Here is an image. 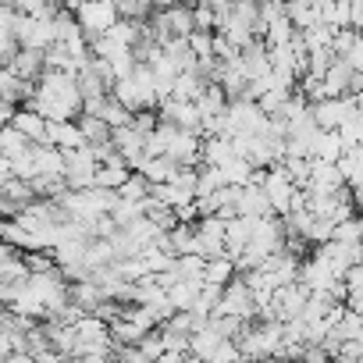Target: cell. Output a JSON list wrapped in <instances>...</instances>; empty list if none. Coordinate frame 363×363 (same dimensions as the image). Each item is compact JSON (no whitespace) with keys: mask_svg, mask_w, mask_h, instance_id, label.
<instances>
[{"mask_svg":"<svg viewBox=\"0 0 363 363\" xmlns=\"http://www.w3.org/2000/svg\"><path fill=\"white\" fill-rule=\"evenodd\" d=\"M33 111H40L47 121H75L79 111H86V100H82V89H79V79L68 75V72H43L40 82H36V93H33Z\"/></svg>","mask_w":363,"mask_h":363,"instance_id":"6da1fadb","label":"cell"},{"mask_svg":"<svg viewBox=\"0 0 363 363\" xmlns=\"http://www.w3.org/2000/svg\"><path fill=\"white\" fill-rule=\"evenodd\" d=\"M75 18H79V26L86 29V36L96 40V36H107V33L121 22V11H118L114 0H86V4L75 11Z\"/></svg>","mask_w":363,"mask_h":363,"instance_id":"7a4b0ae2","label":"cell"},{"mask_svg":"<svg viewBox=\"0 0 363 363\" xmlns=\"http://www.w3.org/2000/svg\"><path fill=\"white\" fill-rule=\"evenodd\" d=\"M65 178H68V189H93L96 186V171H100V157L93 146L82 150H65Z\"/></svg>","mask_w":363,"mask_h":363,"instance_id":"3957f363","label":"cell"},{"mask_svg":"<svg viewBox=\"0 0 363 363\" xmlns=\"http://www.w3.org/2000/svg\"><path fill=\"white\" fill-rule=\"evenodd\" d=\"M264 193L271 196V207H274V214L278 218H285L289 211H292V200H296V193H299V186H296V178L285 171V164L281 167H267V178H264Z\"/></svg>","mask_w":363,"mask_h":363,"instance_id":"277c9868","label":"cell"},{"mask_svg":"<svg viewBox=\"0 0 363 363\" xmlns=\"http://www.w3.org/2000/svg\"><path fill=\"white\" fill-rule=\"evenodd\" d=\"M157 114L167 125H178V128H189V132L203 135V111H200L196 100H174V96H167V100L157 104Z\"/></svg>","mask_w":363,"mask_h":363,"instance_id":"5b68a950","label":"cell"},{"mask_svg":"<svg viewBox=\"0 0 363 363\" xmlns=\"http://www.w3.org/2000/svg\"><path fill=\"white\" fill-rule=\"evenodd\" d=\"M18 43L26 50H50L57 43V29L54 18H33V15H18Z\"/></svg>","mask_w":363,"mask_h":363,"instance_id":"8992f818","label":"cell"},{"mask_svg":"<svg viewBox=\"0 0 363 363\" xmlns=\"http://www.w3.org/2000/svg\"><path fill=\"white\" fill-rule=\"evenodd\" d=\"M342 189H349L342 167H338L335 160H313V174H310L306 193H313V196H331V193H342Z\"/></svg>","mask_w":363,"mask_h":363,"instance_id":"52a82bcc","label":"cell"},{"mask_svg":"<svg viewBox=\"0 0 363 363\" xmlns=\"http://www.w3.org/2000/svg\"><path fill=\"white\" fill-rule=\"evenodd\" d=\"M356 114V96H328L313 104V118L320 128H342Z\"/></svg>","mask_w":363,"mask_h":363,"instance_id":"ba28073f","label":"cell"},{"mask_svg":"<svg viewBox=\"0 0 363 363\" xmlns=\"http://www.w3.org/2000/svg\"><path fill=\"white\" fill-rule=\"evenodd\" d=\"M299 281H303L306 289H313V292H331V289H335L338 281H345V278H342L324 257L313 253V257L299 267Z\"/></svg>","mask_w":363,"mask_h":363,"instance_id":"9c48e42d","label":"cell"},{"mask_svg":"<svg viewBox=\"0 0 363 363\" xmlns=\"http://www.w3.org/2000/svg\"><path fill=\"white\" fill-rule=\"evenodd\" d=\"M47 146H57V150H82L89 146L86 132L79 121H50L47 128Z\"/></svg>","mask_w":363,"mask_h":363,"instance_id":"30bf717a","label":"cell"},{"mask_svg":"<svg viewBox=\"0 0 363 363\" xmlns=\"http://www.w3.org/2000/svg\"><path fill=\"white\" fill-rule=\"evenodd\" d=\"M239 214L242 218H274V207H271V196L264 193V186L239 189Z\"/></svg>","mask_w":363,"mask_h":363,"instance_id":"8fae6325","label":"cell"},{"mask_svg":"<svg viewBox=\"0 0 363 363\" xmlns=\"http://www.w3.org/2000/svg\"><path fill=\"white\" fill-rule=\"evenodd\" d=\"M349 146H345V139H342V132L338 128H324L317 139H313V146H310V157L313 160H342V153H345Z\"/></svg>","mask_w":363,"mask_h":363,"instance_id":"7c38bea8","label":"cell"},{"mask_svg":"<svg viewBox=\"0 0 363 363\" xmlns=\"http://www.w3.org/2000/svg\"><path fill=\"white\" fill-rule=\"evenodd\" d=\"M253 228H257V218H232L228 221V257H242L246 250H250V242H253Z\"/></svg>","mask_w":363,"mask_h":363,"instance_id":"4fadbf2b","label":"cell"},{"mask_svg":"<svg viewBox=\"0 0 363 363\" xmlns=\"http://www.w3.org/2000/svg\"><path fill=\"white\" fill-rule=\"evenodd\" d=\"M18 132H26L33 143H40V146H47V128H50V121L40 114V111H33V107H22L18 114H15V121H11Z\"/></svg>","mask_w":363,"mask_h":363,"instance_id":"5bb4252c","label":"cell"},{"mask_svg":"<svg viewBox=\"0 0 363 363\" xmlns=\"http://www.w3.org/2000/svg\"><path fill=\"white\" fill-rule=\"evenodd\" d=\"M235 157H239V150H235V143H232L228 135H211V139H203V164L225 167V164H232Z\"/></svg>","mask_w":363,"mask_h":363,"instance_id":"9a60e30c","label":"cell"},{"mask_svg":"<svg viewBox=\"0 0 363 363\" xmlns=\"http://www.w3.org/2000/svg\"><path fill=\"white\" fill-rule=\"evenodd\" d=\"M203 285H207V281H193V278L174 281V285L167 289L174 310H196V303H200V296H203Z\"/></svg>","mask_w":363,"mask_h":363,"instance_id":"2e32d148","label":"cell"},{"mask_svg":"<svg viewBox=\"0 0 363 363\" xmlns=\"http://www.w3.org/2000/svg\"><path fill=\"white\" fill-rule=\"evenodd\" d=\"M285 4H289V18H292V26H296L299 33L320 26V8H317V0H285Z\"/></svg>","mask_w":363,"mask_h":363,"instance_id":"e0dca14e","label":"cell"},{"mask_svg":"<svg viewBox=\"0 0 363 363\" xmlns=\"http://www.w3.org/2000/svg\"><path fill=\"white\" fill-rule=\"evenodd\" d=\"M178 171H182V167H178L171 157H146V160L139 164V174H146L153 186H160V182H174Z\"/></svg>","mask_w":363,"mask_h":363,"instance_id":"ac0fdd59","label":"cell"},{"mask_svg":"<svg viewBox=\"0 0 363 363\" xmlns=\"http://www.w3.org/2000/svg\"><path fill=\"white\" fill-rule=\"evenodd\" d=\"M200 104V111H203V118H218V114H225L228 111V93H225V86H218V82H211L207 89H203V96L196 100Z\"/></svg>","mask_w":363,"mask_h":363,"instance_id":"d6986e66","label":"cell"},{"mask_svg":"<svg viewBox=\"0 0 363 363\" xmlns=\"http://www.w3.org/2000/svg\"><path fill=\"white\" fill-rule=\"evenodd\" d=\"M235 257H214V260H207V285H221V289H228L232 281H235Z\"/></svg>","mask_w":363,"mask_h":363,"instance_id":"ffe728a7","label":"cell"},{"mask_svg":"<svg viewBox=\"0 0 363 363\" xmlns=\"http://www.w3.org/2000/svg\"><path fill=\"white\" fill-rule=\"evenodd\" d=\"M79 125H82V132H86L89 146H104V143H111V139H114V128H111L104 118H96V114H82V118H79Z\"/></svg>","mask_w":363,"mask_h":363,"instance_id":"44dd1931","label":"cell"},{"mask_svg":"<svg viewBox=\"0 0 363 363\" xmlns=\"http://www.w3.org/2000/svg\"><path fill=\"white\" fill-rule=\"evenodd\" d=\"M29 146H33V139H29L26 132H18L15 125L0 128V157H18V153L29 150Z\"/></svg>","mask_w":363,"mask_h":363,"instance_id":"7402d4cb","label":"cell"},{"mask_svg":"<svg viewBox=\"0 0 363 363\" xmlns=\"http://www.w3.org/2000/svg\"><path fill=\"white\" fill-rule=\"evenodd\" d=\"M225 186H228L225 171H221V167H211V164H207V167L200 171V182H196V200H200V196H214V193H221Z\"/></svg>","mask_w":363,"mask_h":363,"instance_id":"603a6c76","label":"cell"},{"mask_svg":"<svg viewBox=\"0 0 363 363\" xmlns=\"http://www.w3.org/2000/svg\"><path fill=\"white\" fill-rule=\"evenodd\" d=\"M174 271H178V278H193V281H207V257H200V253H189V257H178V260H174Z\"/></svg>","mask_w":363,"mask_h":363,"instance_id":"cb8c5ba5","label":"cell"},{"mask_svg":"<svg viewBox=\"0 0 363 363\" xmlns=\"http://www.w3.org/2000/svg\"><path fill=\"white\" fill-rule=\"evenodd\" d=\"M331 242H342V246H363V218H356V214H352L349 221L335 225Z\"/></svg>","mask_w":363,"mask_h":363,"instance_id":"d4e9b609","label":"cell"},{"mask_svg":"<svg viewBox=\"0 0 363 363\" xmlns=\"http://www.w3.org/2000/svg\"><path fill=\"white\" fill-rule=\"evenodd\" d=\"M221 171H225V178H228V186H239V189H242V186H250L253 174H257V167H253L246 157H235V160H232V164H225Z\"/></svg>","mask_w":363,"mask_h":363,"instance_id":"484cf974","label":"cell"},{"mask_svg":"<svg viewBox=\"0 0 363 363\" xmlns=\"http://www.w3.org/2000/svg\"><path fill=\"white\" fill-rule=\"evenodd\" d=\"M100 118H104L111 128H125V125H132V121H135V114H132L121 100H114V96H107V104H104Z\"/></svg>","mask_w":363,"mask_h":363,"instance_id":"4316f807","label":"cell"},{"mask_svg":"<svg viewBox=\"0 0 363 363\" xmlns=\"http://www.w3.org/2000/svg\"><path fill=\"white\" fill-rule=\"evenodd\" d=\"M118 363H153L139 345H121V352H118Z\"/></svg>","mask_w":363,"mask_h":363,"instance_id":"83f0119b","label":"cell"},{"mask_svg":"<svg viewBox=\"0 0 363 363\" xmlns=\"http://www.w3.org/2000/svg\"><path fill=\"white\" fill-rule=\"evenodd\" d=\"M345 289L349 292H363V264H356V267L345 271Z\"/></svg>","mask_w":363,"mask_h":363,"instance_id":"f1b7e54d","label":"cell"},{"mask_svg":"<svg viewBox=\"0 0 363 363\" xmlns=\"http://www.w3.org/2000/svg\"><path fill=\"white\" fill-rule=\"evenodd\" d=\"M345 61H349V65H352V68H356V72L363 75V33H359V40H356V43L349 47V54H345Z\"/></svg>","mask_w":363,"mask_h":363,"instance_id":"f546056e","label":"cell"},{"mask_svg":"<svg viewBox=\"0 0 363 363\" xmlns=\"http://www.w3.org/2000/svg\"><path fill=\"white\" fill-rule=\"evenodd\" d=\"M349 18H352V29L363 33V0H352L349 4Z\"/></svg>","mask_w":363,"mask_h":363,"instance_id":"4dcf8cb0","label":"cell"},{"mask_svg":"<svg viewBox=\"0 0 363 363\" xmlns=\"http://www.w3.org/2000/svg\"><path fill=\"white\" fill-rule=\"evenodd\" d=\"M72 363H111V356H100V352H86V356H72Z\"/></svg>","mask_w":363,"mask_h":363,"instance_id":"1f68e13d","label":"cell"},{"mask_svg":"<svg viewBox=\"0 0 363 363\" xmlns=\"http://www.w3.org/2000/svg\"><path fill=\"white\" fill-rule=\"evenodd\" d=\"M356 107H359V111H363V93H356Z\"/></svg>","mask_w":363,"mask_h":363,"instance_id":"d6a6232c","label":"cell"},{"mask_svg":"<svg viewBox=\"0 0 363 363\" xmlns=\"http://www.w3.org/2000/svg\"><path fill=\"white\" fill-rule=\"evenodd\" d=\"M359 264H363V250H359Z\"/></svg>","mask_w":363,"mask_h":363,"instance_id":"836d02e7","label":"cell"},{"mask_svg":"<svg viewBox=\"0 0 363 363\" xmlns=\"http://www.w3.org/2000/svg\"><path fill=\"white\" fill-rule=\"evenodd\" d=\"M207 363H214V359H207Z\"/></svg>","mask_w":363,"mask_h":363,"instance_id":"e575fe53","label":"cell"}]
</instances>
